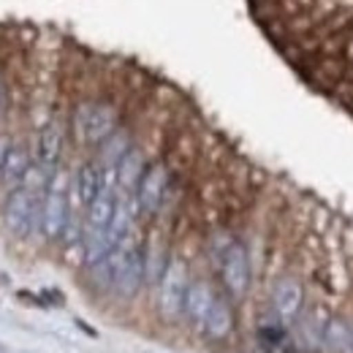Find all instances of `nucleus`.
Masks as SVG:
<instances>
[{
	"label": "nucleus",
	"instance_id": "f257e3e1",
	"mask_svg": "<svg viewBox=\"0 0 353 353\" xmlns=\"http://www.w3.org/2000/svg\"><path fill=\"white\" fill-rule=\"evenodd\" d=\"M112 288L123 296V299H131L139 294L141 283L147 280L144 277V250L139 245L128 242V236L112 250Z\"/></svg>",
	"mask_w": 353,
	"mask_h": 353
},
{
	"label": "nucleus",
	"instance_id": "f03ea898",
	"mask_svg": "<svg viewBox=\"0 0 353 353\" xmlns=\"http://www.w3.org/2000/svg\"><path fill=\"white\" fill-rule=\"evenodd\" d=\"M6 225L14 236H30L36 228H41V201L39 193L28 188H14L6 201Z\"/></svg>",
	"mask_w": 353,
	"mask_h": 353
},
{
	"label": "nucleus",
	"instance_id": "7ed1b4c3",
	"mask_svg": "<svg viewBox=\"0 0 353 353\" xmlns=\"http://www.w3.org/2000/svg\"><path fill=\"white\" fill-rule=\"evenodd\" d=\"M188 266L182 259H169L158 280V307L166 318H179L185 312V294H188Z\"/></svg>",
	"mask_w": 353,
	"mask_h": 353
},
{
	"label": "nucleus",
	"instance_id": "20e7f679",
	"mask_svg": "<svg viewBox=\"0 0 353 353\" xmlns=\"http://www.w3.org/2000/svg\"><path fill=\"white\" fill-rule=\"evenodd\" d=\"M74 125L82 141L88 144H101L117 131V112L106 103H82L74 112Z\"/></svg>",
	"mask_w": 353,
	"mask_h": 353
},
{
	"label": "nucleus",
	"instance_id": "39448f33",
	"mask_svg": "<svg viewBox=\"0 0 353 353\" xmlns=\"http://www.w3.org/2000/svg\"><path fill=\"white\" fill-rule=\"evenodd\" d=\"M221 277L223 285L231 296H245L248 285H250V261H248V250L242 242H225V248L221 250Z\"/></svg>",
	"mask_w": 353,
	"mask_h": 353
},
{
	"label": "nucleus",
	"instance_id": "423d86ee",
	"mask_svg": "<svg viewBox=\"0 0 353 353\" xmlns=\"http://www.w3.org/2000/svg\"><path fill=\"white\" fill-rule=\"evenodd\" d=\"M166 190H169V172L163 163H152L147 166L144 176L139 179L133 196H136V204L144 215H155L161 212L163 201H166Z\"/></svg>",
	"mask_w": 353,
	"mask_h": 353
},
{
	"label": "nucleus",
	"instance_id": "0eeeda50",
	"mask_svg": "<svg viewBox=\"0 0 353 353\" xmlns=\"http://www.w3.org/2000/svg\"><path fill=\"white\" fill-rule=\"evenodd\" d=\"M71 221V207H68V196L63 188L52 185L46 188L44 199H41V231L46 239H63V231Z\"/></svg>",
	"mask_w": 353,
	"mask_h": 353
},
{
	"label": "nucleus",
	"instance_id": "6e6552de",
	"mask_svg": "<svg viewBox=\"0 0 353 353\" xmlns=\"http://www.w3.org/2000/svg\"><path fill=\"white\" fill-rule=\"evenodd\" d=\"M305 307V288L296 277H280L272 288V310L280 321H294Z\"/></svg>",
	"mask_w": 353,
	"mask_h": 353
},
{
	"label": "nucleus",
	"instance_id": "1a4fd4ad",
	"mask_svg": "<svg viewBox=\"0 0 353 353\" xmlns=\"http://www.w3.org/2000/svg\"><path fill=\"white\" fill-rule=\"evenodd\" d=\"M215 291L204 283V280H193L190 285H188V294H185V315L199 326V329H204V323H207V315H210V310L215 305Z\"/></svg>",
	"mask_w": 353,
	"mask_h": 353
},
{
	"label": "nucleus",
	"instance_id": "9d476101",
	"mask_svg": "<svg viewBox=\"0 0 353 353\" xmlns=\"http://www.w3.org/2000/svg\"><path fill=\"white\" fill-rule=\"evenodd\" d=\"M103 188V174H101V166H92V163H82L74 174V182H71V193L77 199V204H82L88 210L92 204V199L101 193Z\"/></svg>",
	"mask_w": 353,
	"mask_h": 353
},
{
	"label": "nucleus",
	"instance_id": "9b49d317",
	"mask_svg": "<svg viewBox=\"0 0 353 353\" xmlns=\"http://www.w3.org/2000/svg\"><path fill=\"white\" fill-rule=\"evenodd\" d=\"M36 155H39V163L44 169H54L60 155H63V128L60 123H46L41 133H39V144H36Z\"/></svg>",
	"mask_w": 353,
	"mask_h": 353
},
{
	"label": "nucleus",
	"instance_id": "f8f14e48",
	"mask_svg": "<svg viewBox=\"0 0 353 353\" xmlns=\"http://www.w3.org/2000/svg\"><path fill=\"white\" fill-rule=\"evenodd\" d=\"M114 207H117L114 188H101V193L92 199V204L88 207L85 228H109V223L114 218Z\"/></svg>",
	"mask_w": 353,
	"mask_h": 353
},
{
	"label": "nucleus",
	"instance_id": "ddd939ff",
	"mask_svg": "<svg viewBox=\"0 0 353 353\" xmlns=\"http://www.w3.org/2000/svg\"><path fill=\"white\" fill-rule=\"evenodd\" d=\"M30 166H33V163H30L28 150H25V147H19V144H11V147H8V152H6V161H3L0 179H3L6 185H11V188H19Z\"/></svg>",
	"mask_w": 353,
	"mask_h": 353
},
{
	"label": "nucleus",
	"instance_id": "4468645a",
	"mask_svg": "<svg viewBox=\"0 0 353 353\" xmlns=\"http://www.w3.org/2000/svg\"><path fill=\"white\" fill-rule=\"evenodd\" d=\"M144 172H147V166H144L141 150L131 147V150L123 155V161L117 163V185H120L123 190H136V185H139V179L144 176Z\"/></svg>",
	"mask_w": 353,
	"mask_h": 353
},
{
	"label": "nucleus",
	"instance_id": "2eb2a0df",
	"mask_svg": "<svg viewBox=\"0 0 353 353\" xmlns=\"http://www.w3.org/2000/svg\"><path fill=\"white\" fill-rule=\"evenodd\" d=\"M231 329H234V312L228 307V302L215 299V305H212L210 315H207L204 332H207L210 337H215V340H223V337L231 334Z\"/></svg>",
	"mask_w": 353,
	"mask_h": 353
},
{
	"label": "nucleus",
	"instance_id": "dca6fc26",
	"mask_svg": "<svg viewBox=\"0 0 353 353\" xmlns=\"http://www.w3.org/2000/svg\"><path fill=\"white\" fill-rule=\"evenodd\" d=\"M323 345L332 353H353V326L334 318L326 323V334H323Z\"/></svg>",
	"mask_w": 353,
	"mask_h": 353
},
{
	"label": "nucleus",
	"instance_id": "f3484780",
	"mask_svg": "<svg viewBox=\"0 0 353 353\" xmlns=\"http://www.w3.org/2000/svg\"><path fill=\"white\" fill-rule=\"evenodd\" d=\"M98 147H101V166H117L123 161V155L131 150V139L123 131H114L109 139H103Z\"/></svg>",
	"mask_w": 353,
	"mask_h": 353
},
{
	"label": "nucleus",
	"instance_id": "a211bd4d",
	"mask_svg": "<svg viewBox=\"0 0 353 353\" xmlns=\"http://www.w3.org/2000/svg\"><path fill=\"white\" fill-rule=\"evenodd\" d=\"M166 264H169V259L163 256L161 245H150V248L144 250V277H147L150 283H158V280H161Z\"/></svg>",
	"mask_w": 353,
	"mask_h": 353
},
{
	"label": "nucleus",
	"instance_id": "6ab92c4d",
	"mask_svg": "<svg viewBox=\"0 0 353 353\" xmlns=\"http://www.w3.org/2000/svg\"><path fill=\"white\" fill-rule=\"evenodd\" d=\"M8 139L6 136H0V172H3V161H6V152H8Z\"/></svg>",
	"mask_w": 353,
	"mask_h": 353
},
{
	"label": "nucleus",
	"instance_id": "aec40b11",
	"mask_svg": "<svg viewBox=\"0 0 353 353\" xmlns=\"http://www.w3.org/2000/svg\"><path fill=\"white\" fill-rule=\"evenodd\" d=\"M0 106H3V79H0Z\"/></svg>",
	"mask_w": 353,
	"mask_h": 353
}]
</instances>
